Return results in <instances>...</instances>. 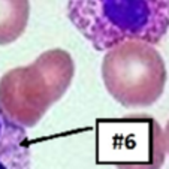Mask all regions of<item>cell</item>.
I'll use <instances>...</instances> for the list:
<instances>
[{"mask_svg":"<svg viewBox=\"0 0 169 169\" xmlns=\"http://www.w3.org/2000/svg\"><path fill=\"white\" fill-rule=\"evenodd\" d=\"M66 11L96 51L132 39L157 47L169 32V0H67Z\"/></svg>","mask_w":169,"mask_h":169,"instance_id":"1","label":"cell"},{"mask_svg":"<svg viewBox=\"0 0 169 169\" xmlns=\"http://www.w3.org/2000/svg\"><path fill=\"white\" fill-rule=\"evenodd\" d=\"M74 58L63 48L43 51L30 65L14 67L0 78V108L21 127H34L69 90Z\"/></svg>","mask_w":169,"mask_h":169,"instance_id":"2","label":"cell"},{"mask_svg":"<svg viewBox=\"0 0 169 169\" xmlns=\"http://www.w3.org/2000/svg\"><path fill=\"white\" fill-rule=\"evenodd\" d=\"M100 72L109 96L129 109L154 105L168 82L166 63L156 45L136 39L105 51Z\"/></svg>","mask_w":169,"mask_h":169,"instance_id":"3","label":"cell"},{"mask_svg":"<svg viewBox=\"0 0 169 169\" xmlns=\"http://www.w3.org/2000/svg\"><path fill=\"white\" fill-rule=\"evenodd\" d=\"M99 150L117 169H160L165 162L163 129L148 115L126 117L118 121H99Z\"/></svg>","mask_w":169,"mask_h":169,"instance_id":"4","label":"cell"},{"mask_svg":"<svg viewBox=\"0 0 169 169\" xmlns=\"http://www.w3.org/2000/svg\"><path fill=\"white\" fill-rule=\"evenodd\" d=\"M32 151L24 127L0 108V169H30Z\"/></svg>","mask_w":169,"mask_h":169,"instance_id":"5","label":"cell"},{"mask_svg":"<svg viewBox=\"0 0 169 169\" xmlns=\"http://www.w3.org/2000/svg\"><path fill=\"white\" fill-rule=\"evenodd\" d=\"M29 16V0H0V45L20 39L27 29Z\"/></svg>","mask_w":169,"mask_h":169,"instance_id":"6","label":"cell"},{"mask_svg":"<svg viewBox=\"0 0 169 169\" xmlns=\"http://www.w3.org/2000/svg\"><path fill=\"white\" fill-rule=\"evenodd\" d=\"M163 144H165V153L169 156V120L166 123V127L163 129Z\"/></svg>","mask_w":169,"mask_h":169,"instance_id":"7","label":"cell"}]
</instances>
